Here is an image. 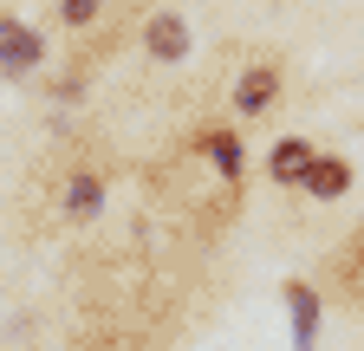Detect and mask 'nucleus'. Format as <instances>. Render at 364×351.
Listing matches in <instances>:
<instances>
[{"mask_svg":"<svg viewBox=\"0 0 364 351\" xmlns=\"http://www.w3.org/2000/svg\"><path fill=\"white\" fill-rule=\"evenodd\" d=\"M196 150L228 176V183H241V137H235V130H228V124H215V130H202V137H196Z\"/></svg>","mask_w":364,"mask_h":351,"instance_id":"nucleus-9","label":"nucleus"},{"mask_svg":"<svg viewBox=\"0 0 364 351\" xmlns=\"http://www.w3.org/2000/svg\"><path fill=\"white\" fill-rule=\"evenodd\" d=\"M287 325H293V351H318V325H326V299H318L312 280H287Z\"/></svg>","mask_w":364,"mask_h":351,"instance_id":"nucleus-3","label":"nucleus"},{"mask_svg":"<svg viewBox=\"0 0 364 351\" xmlns=\"http://www.w3.org/2000/svg\"><path fill=\"white\" fill-rule=\"evenodd\" d=\"M273 104H280V65H273V59H254V65L235 78V117H241V124H260Z\"/></svg>","mask_w":364,"mask_h":351,"instance_id":"nucleus-2","label":"nucleus"},{"mask_svg":"<svg viewBox=\"0 0 364 351\" xmlns=\"http://www.w3.org/2000/svg\"><path fill=\"white\" fill-rule=\"evenodd\" d=\"M351 183H358V169H351L345 156H332V150H318L299 189H306L312 202H338V195H351Z\"/></svg>","mask_w":364,"mask_h":351,"instance_id":"nucleus-8","label":"nucleus"},{"mask_svg":"<svg viewBox=\"0 0 364 351\" xmlns=\"http://www.w3.org/2000/svg\"><path fill=\"white\" fill-rule=\"evenodd\" d=\"M312 156H318V144H312V137H280V144L267 150V183L299 189V183H306V169H312Z\"/></svg>","mask_w":364,"mask_h":351,"instance_id":"nucleus-7","label":"nucleus"},{"mask_svg":"<svg viewBox=\"0 0 364 351\" xmlns=\"http://www.w3.org/2000/svg\"><path fill=\"white\" fill-rule=\"evenodd\" d=\"M39 65H46V39L26 20L0 14V78H33Z\"/></svg>","mask_w":364,"mask_h":351,"instance_id":"nucleus-1","label":"nucleus"},{"mask_svg":"<svg viewBox=\"0 0 364 351\" xmlns=\"http://www.w3.org/2000/svg\"><path fill=\"white\" fill-rule=\"evenodd\" d=\"M144 53L150 59H163V65H182V59H189V20H182V14H150L144 20Z\"/></svg>","mask_w":364,"mask_h":351,"instance_id":"nucleus-6","label":"nucleus"},{"mask_svg":"<svg viewBox=\"0 0 364 351\" xmlns=\"http://www.w3.org/2000/svg\"><path fill=\"white\" fill-rule=\"evenodd\" d=\"M326 286H332V299H345V306H364V222L338 241V254L326 260Z\"/></svg>","mask_w":364,"mask_h":351,"instance_id":"nucleus-4","label":"nucleus"},{"mask_svg":"<svg viewBox=\"0 0 364 351\" xmlns=\"http://www.w3.org/2000/svg\"><path fill=\"white\" fill-rule=\"evenodd\" d=\"M105 20V0H59V26L85 33V26H98Z\"/></svg>","mask_w":364,"mask_h":351,"instance_id":"nucleus-10","label":"nucleus"},{"mask_svg":"<svg viewBox=\"0 0 364 351\" xmlns=\"http://www.w3.org/2000/svg\"><path fill=\"white\" fill-rule=\"evenodd\" d=\"M98 208H105V176H98V169H72V176H65L59 222H65V228H85V222H98Z\"/></svg>","mask_w":364,"mask_h":351,"instance_id":"nucleus-5","label":"nucleus"}]
</instances>
